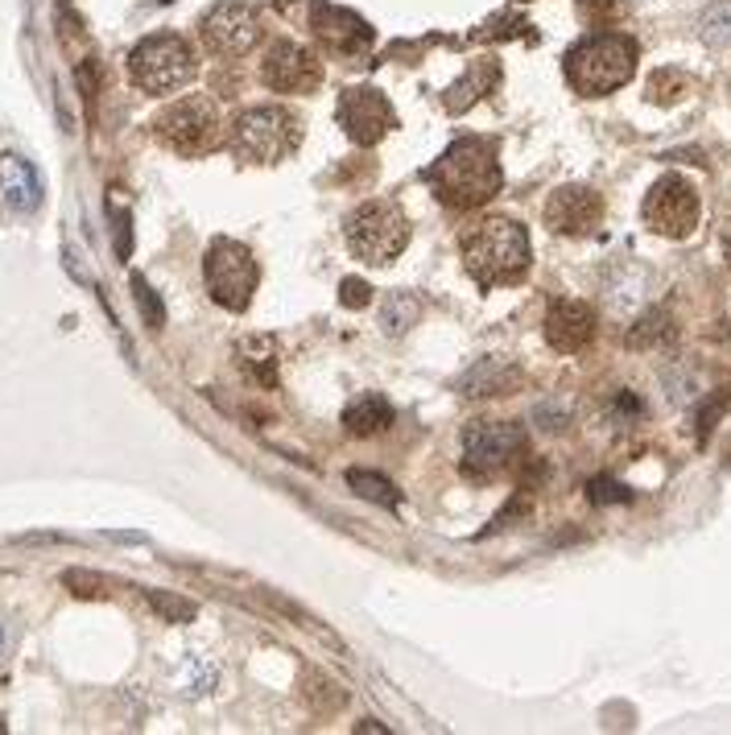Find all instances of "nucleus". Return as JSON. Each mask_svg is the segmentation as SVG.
<instances>
[{"instance_id": "obj_1", "label": "nucleus", "mask_w": 731, "mask_h": 735, "mask_svg": "<svg viewBox=\"0 0 731 735\" xmlns=\"http://www.w3.org/2000/svg\"><path fill=\"white\" fill-rule=\"evenodd\" d=\"M505 183L500 161H496V145L488 137H459L447 154L438 157L426 170V186L455 212H476L488 198H496Z\"/></svg>"}, {"instance_id": "obj_2", "label": "nucleus", "mask_w": 731, "mask_h": 735, "mask_svg": "<svg viewBox=\"0 0 731 735\" xmlns=\"http://www.w3.org/2000/svg\"><path fill=\"white\" fill-rule=\"evenodd\" d=\"M464 270L479 290L517 285L529 273V232L508 215H488L464 236Z\"/></svg>"}, {"instance_id": "obj_3", "label": "nucleus", "mask_w": 731, "mask_h": 735, "mask_svg": "<svg viewBox=\"0 0 731 735\" xmlns=\"http://www.w3.org/2000/svg\"><path fill=\"white\" fill-rule=\"evenodd\" d=\"M636 75V42L624 33H591L571 46L566 79L578 96H612Z\"/></svg>"}, {"instance_id": "obj_4", "label": "nucleus", "mask_w": 731, "mask_h": 735, "mask_svg": "<svg viewBox=\"0 0 731 735\" xmlns=\"http://www.w3.org/2000/svg\"><path fill=\"white\" fill-rule=\"evenodd\" d=\"M302 145V120L290 108H248L232 125V154L253 166L285 161Z\"/></svg>"}, {"instance_id": "obj_5", "label": "nucleus", "mask_w": 731, "mask_h": 735, "mask_svg": "<svg viewBox=\"0 0 731 735\" xmlns=\"http://www.w3.org/2000/svg\"><path fill=\"white\" fill-rule=\"evenodd\" d=\"M195 50L186 38L178 33H154V38H145V42L133 46V55H128V75H133V84L149 91V96H169V91H178L195 79Z\"/></svg>"}, {"instance_id": "obj_6", "label": "nucleus", "mask_w": 731, "mask_h": 735, "mask_svg": "<svg viewBox=\"0 0 731 735\" xmlns=\"http://www.w3.org/2000/svg\"><path fill=\"white\" fill-rule=\"evenodd\" d=\"M203 277H207V294L224 306V311H248L256 285H261V265L256 256L240 241H212L203 256Z\"/></svg>"}, {"instance_id": "obj_7", "label": "nucleus", "mask_w": 731, "mask_h": 735, "mask_svg": "<svg viewBox=\"0 0 731 735\" xmlns=\"http://www.w3.org/2000/svg\"><path fill=\"white\" fill-rule=\"evenodd\" d=\"M154 133L174 149V154L198 157V154H212L215 145L224 141V120H220L215 99L186 96V99H178V104H169L166 112L157 116Z\"/></svg>"}, {"instance_id": "obj_8", "label": "nucleus", "mask_w": 731, "mask_h": 735, "mask_svg": "<svg viewBox=\"0 0 731 735\" xmlns=\"http://www.w3.org/2000/svg\"><path fill=\"white\" fill-rule=\"evenodd\" d=\"M348 244L364 265H389L409 244L406 212L397 203H364L355 215H348Z\"/></svg>"}, {"instance_id": "obj_9", "label": "nucleus", "mask_w": 731, "mask_h": 735, "mask_svg": "<svg viewBox=\"0 0 731 735\" xmlns=\"http://www.w3.org/2000/svg\"><path fill=\"white\" fill-rule=\"evenodd\" d=\"M525 447H529V439H525L520 422H471L464 430V471L479 476V480H493L517 463Z\"/></svg>"}, {"instance_id": "obj_10", "label": "nucleus", "mask_w": 731, "mask_h": 735, "mask_svg": "<svg viewBox=\"0 0 731 735\" xmlns=\"http://www.w3.org/2000/svg\"><path fill=\"white\" fill-rule=\"evenodd\" d=\"M641 215H645L649 232H657L665 241H686L690 232L699 227L703 203H699V190L682 174H665V178L649 186Z\"/></svg>"}, {"instance_id": "obj_11", "label": "nucleus", "mask_w": 731, "mask_h": 735, "mask_svg": "<svg viewBox=\"0 0 731 735\" xmlns=\"http://www.w3.org/2000/svg\"><path fill=\"white\" fill-rule=\"evenodd\" d=\"M203 42L207 50L220 58H240L248 55L261 38V17H256L253 4H244V0H224V4H215L212 13L203 17Z\"/></svg>"}, {"instance_id": "obj_12", "label": "nucleus", "mask_w": 731, "mask_h": 735, "mask_svg": "<svg viewBox=\"0 0 731 735\" xmlns=\"http://www.w3.org/2000/svg\"><path fill=\"white\" fill-rule=\"evenodd\" d=\"M339 125L355 145H377L397 128V112L377 87H348L339 99Z\"/></svg>"}, {"instance_id": "obj_13", "label": "nucleus", "mask_w": 731, "mask_h": 735, "mask_svg": "<svg viewBox=\"0 0 731 735\" xmlns=\"http://www.w3.org/2000/svg\"><path fill=\"white\" fill-rule=\"evenodd\" d=\"M546 224L558 236H591L604 224V198L591 186H563L546 203Z\"/></svg>"}, {"instance_id": "obj_14", "label": "nucleus", "mask_w": 731, "mask_h": 735, "mask_svg": "<svg viewBox=\"0 0 731 735\" xmlns=\"http://www.w3.org/2000/svg\"><path fill=\"white\" fill-rule=\"evenodd\" d=\"M261 79H265L273 91H314L319 79H323V67L319 58L302 50L298 42H277L265 55V67H261Z\"/></svg>"}, {"instance_id": "obj_15", "label": "nucleus", "mask_w": 731, "mask_h": 735, "mask_svg": "<svg viewBox=\"0 0 731 735\" xmlns=\"http://www.w3.org/2000/svg\"><path fill=\"white\" fill-rule=\"evenodd\" d=\"M595 340V311L578 297H558L546 311V343L554 352H583Z\"/></svg>"}, {"instance_id": "obj_16", "label": "nucleus", "mask_w": 731, "mask_h": 735, "mask_svg": "<svg viewBox=\"0 0 731 735\" xmlns=\"http://www.w3.org/2000/svg\"><path fill=\"white\" fill-rule=\"evenodd\" d=\"M0 203L17 215H33L42 207V178L26 157L0 154Z\"/></svg>"}, {"instance_id": "obj_17", "label": "nucleus", "mask_w": 731, "mask_h": 735, "mask_svg": "<svg viewBox=\"0 0 731 735\" xmlns=\"http://www.w3.org/2000/svg\"><path fill=\"white\" fill-rule=\"evenodd\" d=\"M310 21H314V33L331 46H343V50H355V46L372 42V29H368L364 17L348 13V9H335L331 0H314L310 4Z\"/></svg>"}, {"instance_id": "obj_18", "label": "nucleus", "mask_w": 731, "mask_h": 735, "mask_svg": "<svg viewBox=\"0 0 731 735\" xmlns=\"http://www.w3.org/2000/svg\"><path fill=\"white\" fill-rule=\"evenodd\" d=\"M520 389V367L505 355H493V360H479L476 367H467L459 376V393L467 401H479V396H508Z\"/></svg>"}, {"instance_id": "obj_19", "label": "nucleus", "mask_w": 731, "mask_h": 735, "mask_svg": "<svg viewBox=\"0 0 731 735\" xmlns=\"http://www.w3.org/2000/svg\"><path fill=\"white\" fill-rule=\"evenodd\" d=\"M240 367L248 372V381L265 384V389H277V360H282V343L273 335H248L240 340L236 347Z\"/></svg>"}, {"instance_id": "obj_20", "label": "nucleus", "mask_w": 731, "mask_h": 735, "mask_svg": "<svg viewBox=\"0 0 731 735\" xmlns=\"http://www.w3.org/2000/svg\"><path fill=\"white\" fill-rule=\"evenodd\" d=\"M343 425H348V434H355V439H372V434L393 425V405L380 393H360L343 410Z\"/></svg>"}, {"instance_id": "obj_21", "label": "nucleus", "mask_w": 731, "mask_h": 735, "mask_svg": "<svg viewBox=\"0 0 731 735\" xmlns=\"http://www.w3.org/2000/svg\"><path fill=\"white\" fill-rule=\"evenodd\" d=\"M496 84V62L488 67V62H476L471 67V75L467 79H459V84L447 91V108L450 112H467L471 104H476L479 96H488V87Z\"/></svg>"}, {"instance_id": "obj_22", "label": "nucleus", "mask_w": 731, "mask_h": 735, "mask_svg": "<svg viewBox=\"0 0 731 735\" xmlns=\"http://www.w3.org/2000/svg\"><path fill=\"white\" fill-rule=\"evenodd\" d=\"M670 340H674V318L665 311L645 314V318L628 331V347H657V343H670Z\"/></svg>"}, {"instance_id": "obj_23", "label": "nucleus", "mask_w": 731, "mask_h": 735, "mask_svg": "<svg viewBox=\"0 0 731 735\" xmlns=\"http://www.w3.org/2000/svg\"><path fill=\"white\" fill-rule=\"evenodd\" d=\"M348 483H352L355 496H364V500H372V504H384V509H393L397 500V488L384 476H377V471H348Z\"/></svg>"}, {"instance_id": "obj_24", "label": "nucleus", "mask_w": 731, "mask_h": 735, "mask_svg": "<svg viewBox=\"0 0 731 735\" xmlns=\"http://www.w3.org/2000/svg\"><path fill=\"white\" fill-rule=\"evenodd\" d=\"M699 38H703L706 46H731V4L728 0L706 9L703 21H699Z\"/></svg>"}, {"instance_id": "obj_25", "label": "nucleus", "mask_w": 731, "mask_h": 735, "mask_svg": "<svg viewBox=\"0 0 731 735\" xmlns=\"http://www.w3.org/2000/svg\"><path fill=\"white\" fill-rule=\"evenodd\" d=\"M145 599H149V608L169 624L195 620V604H191V599H178V595H169V591H145Z\"/></svg>"}, {"instance_id": "obj_26", "label": "nucleus", "mask_w": 731, "mask_h": 735, "mask_svg": "<svg viewBox=\"0 0 731 735\" xmlns=\"http://www.w3.org/2000/svg\"><path fill=\"white\" fill-rule=\"evenodd\" d=\"M413 318H418V302L409 294H393L389 297V306H384V331L389 335H401V331H409L413 326Z\"/></svg>"}, {"instance_id": "obj_27", "label": "nucleus", "mask_w": 731, "mask_h": 735, "mask_svg": "<svg viewBox=\"0 0 731 735\" xmlns=\"http://www.w3.org/2000/svg\"><path fill=\"white\" fill-rule=\"evenodd\" d=\"M133 297H137V306H142L145 326H149V331H162V326H166V311H162V302H157V294L149 290L145 277H133Z\"/></svg>"}, {"instance_id": "obj_28", "label": "nucleus", "mask_w": 731, "mask_h": 735, "mask_svg": "<svg viewBox=\"0 0 731 735\" xmlns=\"http://www.w3.org/2000/svg\"><path fill=\"white\" fill-rule=\"evenodd\" d=\"M587 500L591 504H624V500H628V488L616 480H607V476H600V480L587 483Z\"/></svg>"}, {"instance_id": "obj_29", "label": "nucleus", "mask_w": 731, "mask_h": 735, "mask_svg": "<svg viewBox=\"0 0 731 735\" xmlns=\"http://www.w3.org/2000/svg\"><path fill=\"white\" fill-rule=\"evenodd\" d=\"M62 582H67V587H71L79 599H99V595H104V579H99V575H91V570H67V575H62Z\"/></svg>"}, {"instance_id": "obj_30", "label": "nucleus", "mask_w": 731, "mask_h": 735, "mask_svg": "<svg viewBox=\"0 0 731 735\" xmlns=\"http://www.w3.org/2000/svg\"><path fill=\"white\" fill-rule=\"evenodd\" d=\"M339 302H343L348 311H360V306L372 302V285L360 282V277H348V282L339 285Z\"/></svg>"}, {"instance_id": "obj_31", "label": "nucleus", "mask_w": 731, "mask_h": 735, "mask_svg": "<svg viewBox=\"0 0 731 735\" xmlns=\"http://www.w3.org/2000/svg\"><path fill=\"white\" fill-rule=\"evenodd\" d=\"M578 13L587 17L591 26H604V21H612L616 17V0H575Z\"/></svg>"}, {"instance_id": "obj_32", "label": "nucleus", "mask_w": 731, "mask_h": 735, "mask_svg": "<svg viewBox=\"0 0 731 735\" xmlns=\"http://www.w3.org/2000/svg\"><path fill=\"white\" fill-rule=\"evenodd\" d=\"M128 253H133V219H128V212L116 207V256L128 261Z\"/></svg>"}, {"instance_id": "obj_33", "label": "nucleus", "mask_w": 731, "mask_h": 735, "mask_svg": "<svg viewBox=\"0 0 731 735\" xmlns=\"http://www.w3.org/2000/svg\"><path fill=\"white\" fill-rule=\"evenodd\" d=\"M728 265H731V232H728Z\"/></svg>"}]
</instances>
